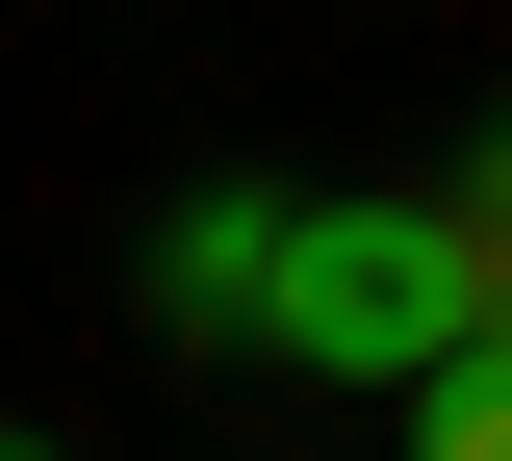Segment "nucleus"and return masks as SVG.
Wrapping results in <instances>:
<instances>
[{
    "mask_svg": "<svg viewBox=\"0 0 512 461\" xmlns=\"http://www.w3.org/2000/svg\"><path fill=\"white\" fill-rule=\"evenodd\" d=\"M461 333H487V231H461V180H359V205H282V308H256V359H308V385H436Z\"/></svg>",
    "mask_w": 512,
    "mask_h": 461,
    "instance_id": "f257e3e1",
    "label": "nucleus"
},
{
    "mask_svg": "<svg viewBox=\"0 0 512 461\" xmlns=\"http://www.w3.org/2000/svg\"><path fill=\"white\" fill-rule=\"evenodd\" d=\"M282 205H308V180H180L154 257H128V308L180 333V359H256V308H282Z\"/></svg>",
    "mask_w": 512,
    "mask_h": 461,
    "instance_id": "f03ea898",
    "label": "nucleus"
},
{
    "mask_svg": "<svg viewBox=\"0 0 512 461\" xmlns=\"http://www.w3.org/2000/svg\"><path fill=\"white\" fill-rule=\"evenodd\" d=\"M410 461H512V308H487V333H461L436 385H410Z\"/></svg>",
    "mask_w": 512,
    "mask_h": 461,
    "instance_id": "7ed1b4c3",
    "label": "nucleus"
},
{
    "mask_svg": "<svg viewBox=\"0 0 512 461\" xmlns=\"http://www.w3.org/2000/svg\"><path fill=\"white\" fill-rule=\"evenodd\" d=\"M461 231H487V308H512V103H487V154H461Z\"/></svg>",
    "mask_w": 512,
    "mask_h": 461,
    "instance_id": "20e7f679",
    "label": "nucleus"
},
{
    "mask_svg": "<svg viewBox=\"0 0 512 461\" xmlns=\"http://www.w3.org/2000/svg\"><path fill=\"white\" fill-rule=\"evenodd\" d=\"M0 461H77V436H26V410H0Z\"/></svg>",
    "mask_w": 512,
    "mask_h": 461,
    "instance_id": "39448f33",
    "label": "nucleus"
}]
</instances>
